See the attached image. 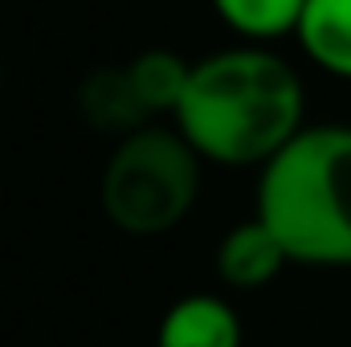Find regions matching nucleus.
Here are the masks:
<instances>
[{"label": "nucleus", "mask_w": 351, "mask_h": 347, "mask_svg": "<svg viewBox=\"0 0 351 347\" xmlns=\"http://www.w3.org/2000/svg\"><path fill=\"white\" fill-rule=\"evenodd\" d=\"M127 70H131V82L139 90L143 106L152 110V119L176 115V106L184 102L188 78H192V62L188 58H180L176 49H164V45H152V49L135 53L127 62Z\"/></svg>", "instance_id": "1a4fd4ad"}, {"label": "nucleus", "mask_w": 351, "mask_h": 347, "mask_svg": "<svg viewBox=\"0 0 351 347\" xmlns=\"http://www.w3.org/2000/svg\"><path fill=\"white\" fill-rule=\"evenodd\" d=\"M217 21L241 41L274 45L278 37H294L306 0H208Z\"/></svg>", "instance_id": "6e6552de"}, {"label": "nucleus", "mask_w": 351, "mask_h": 347, "mask_svg": "<svg viewBox=\"0 0 351 347\" xmlns=\"http://www.w3.org/2000/svg\"><path fill=\"white\" fill-rule=\"evenodd\" d=\"M294 41L315 70L351 82V0H306Z\"/></svg>", "instance_id": "0eeeda50"}, {"label": "nucleus", "mask_w": 351, "mask_h": 347, "mask_svg": "<svg viewBox=\"0 0 351 347\" xmlns=\"http://www.w3.org/2000/svg\"><path fill=\"white\" fill-rule=\"evenodd\" d=\"M74 115L102 139H123L152 123V110L143 106L139 90L131 82L127 62L90 66L74 82Z\"/></svg>", "instance_id": "20e7f679"}, {"label": "nucleus", "mask_w": 351, "mask_h": 347, "mask_svg": "<svg viewBox=\"0 0 351 347\" xmlns=\"http://www.w3.org/2000/svg\"><path fill=\"white\" fill-rule=\"evenodd\" d=\"M172 119L204 164L265 168L306 127V86L278 49L241 41L192 62Z\"/></svg>", "instance_id": "f257e3e1"}, {"label": "nucleus", "mask_w": 351, "mask_h": 347, "mask_svg": "<svg viewBox=\"0 0 351 347\" xmlns=\"http://www.w3.org/2000/svg\"><path fill=\"white\" fill-rule=\"evenodd\" d=\"M0 90H4V62H0Z\"/></svg>", "instance_id": "9d476101"}, {"label": "nucleus", "mask_w": 351, "mask_h": 347, "mask_svg": "<svg viewBox=\"0 0 351 347\" xmlns=\"http://www.w3.org/2000/svg\"><path fill=\"white\" fill-rule=\"evenodd\" d=\"M258 217L294 265L351 270V123H306L258 168Z\"/></svg>", "instance_id": "f03ea898"}, {"label": "nucleus", "mask_w": 351, "mask_h": 347, "mask_svg": "<svg viewBox=\"0 0 351 347\" xmlns=\"http://www.w3.org/2000/svg\"><path fill=\"white\" fill-rule=\"evenodd\" d=\"M286 265H294V261L258 213L250 221H237L217 246V278L237 294L269 286Z\"/></svg>", "instance_id": "39448f33"}, {"label": "nucleus", "mask_w": 351, "mask_h": 347, "mask_svg": "<svg viewBox=\"0 0 351 347\" xmlns=\"http://www.w3.org/2000/svg\"><path fill=\"white\" fill-rule=\"evenodd\" d=\"M204 156L180 135V127L147 123L114 139L102 176L98 208L123 237H164L200 200Z\"/></svg>", "instance_id": "7ed1b4c3"}, {"label": "nucleus", "mask_w": 351, "mask_h": 347, "mask_svg": "<svg viewBox=\"0 0 351 347\" xmlns=\"http://www.w3.org/2000/svg\"><path fill=\"white\" fill-rule=\"evenodd\" d=\"M245 323L221 294H184L160 319L156 347H241Z\"/></svg>", "instance_id": "423d86ee"}]
</instances>
